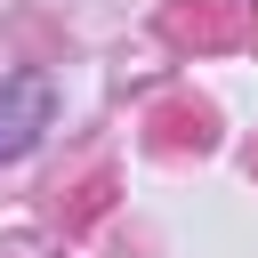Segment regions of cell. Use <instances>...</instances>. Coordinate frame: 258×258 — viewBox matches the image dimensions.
<instances>
[{
    "mask_svg": "<svg viewBox=\"0 0 258 258\" xmlns=\"http://www.w3.org/2000/svg\"><path fill=\"white\" fill-rule=\"evenodd\" d=\"M40 129H48V81L40 73H8L0 81V161H16Z\"/></svg>",
    "mask_w": 258,
    "mask_h": 258,
    "instance_id": "1",
    "label": "cell"
}]
</instances>
